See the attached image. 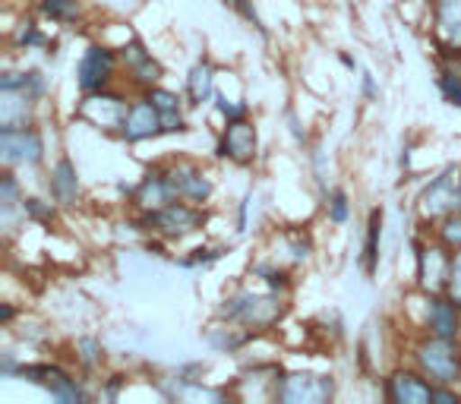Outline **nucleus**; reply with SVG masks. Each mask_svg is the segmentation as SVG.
Listing matches in <instances>:
<instances>
[{"label": "nucleus", "instance_id": "1", "mask_svg": "<svg viewBox=\"0 0 461 404\" xmlns=\"http://www.w3.org/2000/svg\"><path fill=\"white\" fill-rule=\"evenodd\" d=\"M288 303L278 291H253V288H238L234 294L224 297L221 303V319L238 322V326L250 328V332H263V328L278 326V319L285 316Z\"/></svg>", "mask_w": 461, "mask_h": 404}, {"label": "nucleus", "instance_id": "2", "mask_svg": "<svg viewBox=\"0 0 461 404\" xmlns=\"http://www.w3.org/2000/svg\"><path fill=\"white\" fill-rule=\"evenodd\" d=\"M411 364L423 373L433 385H458L461 382V338L446 335H427L411 347Z\"/></svg>", "mask_w": 461, "mask_h": 404}, {"label": "nucleus", "instance_id": "3", "mask_svg": "<svg viewBox=\"0 0 461 404\" xmlns=\"http://www.w3.org/2000/svg\"><path fill=\"white\" fill-rule=\"evenodd\" d=\"M458 209H461V167L448 165L420 190V196H417V215H420V221L439 225L442 219H448Z\"/></svg>", "mask_w": 461, "mask_h": 404}, {"label": "nucleus", "instance_id": "4", "mask_svg": "<svg viewBox=\"0 0 461 404\" xmlns=\"http://www.w3.org/2000/svg\"><path fill=\"white\" fill-rule=\"evenodd\" d=\"M203 221H205L203 206H196V202H186V199H174V202H167V206L158 209V212L140 215L142 231L155 234V238H165V240L186 238V234L199 231V228H203Z\"/></svg>", "mask_w": 461, "mask_h": 404}, {"label": "nucleus", "instance_id": "5", "mask_svg": "<svg viewBox=\"0 0 461 404\" xmlns=\"http://www.w3.org/2000/svg\"><path fill=\"white\" fill-rule=\"evenodd\" d=\"M133 98L123 95L117 85L111 89H98V92H83V102L77 108V117L89 127L102 130V133H121L123 117L130 111Z\"/></svg>", "mask_w": 461, "mask_h": 404}, {"label": "nucleus", "instance_id": "6", "mask_svg": "<svg viewBox=\"0 0 461 404\" xmlns=\"http://www.w3.org/2000/svg\"><path fill=\"white\" fill-rule=\"evenodd\" d=\"M117 70H121V51L108 45H89L77 64V85L83 92H98L117 85Z\"/></svg>", "mask_w": 461, "mask_h": 404}, {"label": "nucleus", "instance_id": "7", "mask_svg": "<svg viewBox=\"0 0 461 404\" xmlns=\"http://www.w3.org/2000/svg\"><path fill=\"white\" fill-rule=\"evenodd\" d=\"M16 376L41 385L54 401L77 404V401H86V398H89V391L77 382V376L67 373L64 366H58V364H20V373H16Z\"/></svg>", "mask_w": 461, "mask_h": 404}, {"label": "nucleus", "instance_id": "8", "mask_svg": "<svg viewBox=\"0 0 461 404\" xmlns=\"http://www.w3.org/2000/svg\"><path fill=\"white\" fill-rule=\"evenodd\" d=\"M45 158V136L35 127L23 130H0V161L4 167H32Z\"/></svg>", "mask_w": 461, "mask_h": 404}, {"label": "nucleus", "instance_id": "9", "mask_svg": "<svg viewBox=\"0 0 461 404\" xmlns=\"http://www.w3.org/2000/svg\"><path fill=\"white\" fill-rule=\"evenodd\" d=\"M278 401L288 404H320L335 398V379L332 376H316V373H285L276 385Z\"/></svg>", "mask_w": 461, "mask_h": 404}, {"label": "nucleus", "instance_id": "10", "mask_svg": "<svg viewBox=\"0 0 461 404\" xmlns=\"http://www.w3.org/2000/svg\"><path fill=\"white\" fill-rule=\"evenodd\" d=\"M448 263H452V250L439 238L417 244V288L423 294H442L448 282Z\"/></svg>", "mask_w": 461, "mask_h": 404}, {"label": "nucleus", "instance_id": "11", "mask_svg": "<svg viewBox=\"0 0 461 404\" xmlns=\"http://www.w3.org/2000/svg\"><path fill=\"white\" fill-rule=\"evenodd\" d=\"M259 136L257 123L250 117H238V121H224V130L218 136V158H228L234 165H253L257 161Z\"/></svg>", "mask_w": 461, "mask_h": 404}, {"label": "nucleus", "instance_id": "12", "mask_svg": "<svg viewBox=\"0 0 461 404\" xmlns=\"http://www.w3.org/2000/svg\"><path fill=\"white\" fill-rule=\"evenodd\" d=\"M165 171H167V180H171V190L177 199L205 206V202L212 199V193H215L212 177L199 165H193V161H184V158L171 161V165H165Z\"/></svg>", "mask_w": 461, "mask_h": 404}, {"label": "nucleus", "instance_id": "13", "mask_svg": "<svg viewBox=\"0 0 461 404\" xmlns=\"http://www.w3.org/2000/svg\"><path fill=\"white\" fill-rule=\"evenodd\" d=\"M117 51H121L123 73H127V79L140 92L152 89V85H158L161 79H165V67H161L158 60L152 58V51H149V48L142 45L140 39H130L127 45H121Z\"/></svg>", "mask_w": 461, "mask_h": 404}, {"label": "nucleus", "instance_id": "14", "mask_svg": "<svg viewBox=\"0 0 461 404\" xmlns=\"http://www.w3.org/2000/svg\"><path fill=\"white\" fill-rule=\"evenodd\" d=\"M392 404H433V382L417 366H398L383 385Z\"/></svg>", "mask_w": 461, "mask_h": 404}, {"label": "nucleus", "instance_id": "15", "mask_svg": "<svg viewBox=\"0 0 461 404\" xmlns=\"http://www.w3.org/2000/svg\"><path fill=\"white\" fill-rule=\"evenodd\" d=\"M117 136H121L123 142H130V146L155 139V136H165L161 133V111L149 102L146 92H140V95L130 102V111H127V117H123V127Z\"/></svg>", "mask_w": 461, "mask_h": 404}, {"label": "nucleus", "instance_id": "16", "mask_svg": "<svg viewBox=\"0 0 461 404\" xmlns=\"http://www.w3.org/2000/svg\"><path fill=\"white\" fill-rule=\"evenodd\" d=\"M433 39L448 60H461V0H433Z\"/></svg>", "mask_w": 461, "mask_h": 404}, {"label": "nucleus", "instance_id": "17", "mask_svg": "<svg viewBox=\"0 0 461 404\" xmlns=\"http://www.w3.org/2000/svg\"><path fill=\"white\" fill-rule=\"evenodd\" d=\"M423 332L461 338V307L446 294H423Z\"/></svg>", "mask_w": 461, "mask_h": 404}, {"label": "nucleus", "instance_id": "18", "mask_svg": "<svg viewBox=\"0 0 461 404\" xmlns=\"http://www.w3.org/2000/svg\"><path fill=\"white\" fill-rule=\"evenodd\" d=\"M174 190H171V180H167L165 167H152V171L142 174V180L136 184L133 190V209L136 215H146V212H158L165 209L167 202H174Z\"/></svg>", "mask_w": 461, "mask_h": 404}, {"label": "nucleus", "instance_id": "19", "mask_svg": "<svg viewBox=\"0 0 461 404\" xmlns=\"http://www.w3.org/2000/svg\"><path fill=\"white\" fill-rule=\"evenodd\" d=\"M35 104L39 98L23 85L0 89V130H23L35 123Z\"/></svg>", "mask_w": 461, "mask_h": 404}, {"label": "nucleus", "instance_id": "20", "mask_svg": "<svg viewBox=\"0 0 461 404\" xmlns=\"http://www.w3.org/2000/svg\"><path fill=\"white\" fill-rule=\"evenodd\" d=\"M48 193H51L54 202L64 209L79 202V174H77V165H73L67 155L54 161L51 174H48Z\"/></svg>", "mask_w": 461, "mask_h": 404}, {"label": "nucleus", "instance_id": "21", "mask_svg": "<svg viewBox=\"0 0 461 404\" xmlns=\"http://www.w3.org/2000/svg\"><path fill=\"white\" fill-rule=\"evenodd\" d=\"M215 95H218L215 67H212L209 60H196V64L190 67V73H186V102H190L193 108H203V104H209Z\"/></svg>", "mask_w": 461, "mask_h": 404}, {"label": "nucleus", "instance_id": "22", "mask_svg": "<svg viewBox=\"0 0 461 404\" xmlns=\"http://www.w3.org/2000/svg\"><path fill=\"white\" fill-rule=\"evenodd\" d=\"M250 338H253L250 328L238 326V322H230V319H224L221 326H209V328H205V341H209V345L215 347V351H221V354L240 351V347H244Z\"/></svg>", "mask_w": 461, "mask_h": 404}, {"label": "nucleus", "instance_id": "23", "mask_svg": "<svg viewBox=\"0 0 461 404\" xmlns=\"http://www.w3.org/2000/svg\"><path fill=\"white\" fill-rule=\"evenodd\" d=\"M23 190H20V180H16V174L4 171L0 174V209H4V228H10V221H14L16 212H23Z\"/></svg>", "mask_w": 461, "mask_h": 404}, {"label": "nucleus", "instance_id": "24", "mask_svg": "<svg viewBox=\"0 0 461 404\" xmlns=\"http://www.w3.org/2000/svg\"><path fill=\"white\" fill-rule=\"evenodd\" d=\"M379 238H383V209H373L370 225H366V244H364V272L373 275L379 265Z\"/></svg>", "mask_w": 461, "mask_h": 404}, {"label": "nucleus", "instance_id": "25", "mask_svg": "<svg viewBox=\"0 0 461 404\" xmlns=\"http://www.w3.org/2000/svg\"><path fill=\"white\" fill-rule=\"evenodd\" d=\"M39 10L51 22H73L83 10V0H39Z\"/></svg>", "mask_w": 461, "mask_h": 404}, {"label": "nucleus", "instance_id": "26", "mask_svg": "<svg viewBox=\"0 0 461 404\" xmlns=\"http://www.w3.org/2000/svg\"><path fill=\"white\" fill-rule=\"evenodd\" d=\"M58 202H48V199L41 196H26L23 199V215H26L29 221H39V225H51L54 215H58Z\"/></svg>", "mask_w": 461, "mask_h": 404}, {"label": "nucleus", "instance_id": "27", "mask_svg": "<svg viewBox=\"0 0 461 404\" xmlns=\"http://www.w3.org/2000/svg\"><path fill=\"white\" fill-rule=\"evenodd\" d=\"M326 215L335 225H345V221L351 219V202H348V193L341 190V186L326 193Z\"/></svg>", "mask_w": 461, "mask_h": 404}, {"label": "nucleus", "instance_id": "28", "mask_svg": "<svg viewBox=\"0 0 461 404\" xmlns=\"http://www.w3.org/2000/svg\"><path fill=\"white\" fill-rule=\"evenodd\" d=\"M436 85H439L442 98H446L448 104L461 108V70H455V67H446V70L439 73V79H436Z\"/></svg>", "mask_w": 461, "mask_h": 404}, {"label": "nucleus", "instance_id": "29", "mask_svg": "<svg viewBox=\"0 0 461 404\" xmlns=\"http://www.w3.org/2000/svg\"><path fill=\"white\" fill-rule=\"evenodd\" d=\"M436 238H439L448 250H461V209L436 225Z\"/></svg>", "mask_w": 461, "mask_h": 404}, {"label": "nucleus", "instance_id": "30", "mask_svg": "<svg viewBox=\"0 0 461 404\" xmlns=\"http://www.w3.org/2000/svg\"><path fill=\"white\" fill-rule=\"evenodd\" d=\"M149 102L155 104V108L161 111V114H171V111H184V98L177 95V92L165 89V85H152V89H146Z\"/></svg>", "mask_w": 461, "mask_h": 404}, {"label": "nucleus", "instance_id": "31", "mask_svg": "<svg viewBox=\"0 0 461 404\" xmlns=\"http://www.w3.org/2000/svg\"><path fill=\"white\" fill-rule=\"evenodd\" d=\"M253 275H259L266 284H269L272 291H288L291 288V278H288V272L285 269H278V265H272V263H257L253 265Z\"/></svg>", "mask_w": 461, "mask_h": 404}, {"label": "nucleus", "instance_id": "32", "mask_svg": "<svg viewBox=\"0 0 461 404\" xmlns=\"http://www.w3.org/2000/svg\"><path fill=\"white\" fill-rule=\"evenodd\" d=\"M77 357H79V364H83L86 370H95V366L104 360V351H102V345H98L95 338H79L77 341Z\"/></svg>", "mask_w": 461, "mask_h": 404}, {"label": "nucleus", "instance_id": "33", "mask_svg": "<svg viewBox=\"0 0 461 404\" xmlns=\"http://www.w3.org/2000/svg\"><path fill=\"white\" fill-rule=\"evenodd\" d=\"M14 45L16 48H41L45 45V35H41V29L35 26L32 20H26V22H20V29L14 32Z\"/></svg>", "mask_w": 461, "mask_h": 404}, {"label": "nucleus", "instance_id": "34", "mask_svg": "<svg viewBox=\"0 0 461 404\" xmlns=\"http://www.w3.org/2000/svg\"><path fill=\"white\" fill-rule=\"evenodd\" d=\"M442 294L461 307V250H452V263H448V282H446V291H442Z\"/></svg>", "mask_w": 461, "mask_h": 404}, {"label": "nucleus", "instance_id": "35", "mask_svg": "<svg viewBox=\"0 0 461 404\" xmlns=\"http://www.w3.org/2000/svg\"><path fill=\"white\" fill-rule=\"evenodd\" d=\"M285 240H288V253L294 263H307L310 259V250H313V244H310V238L303 231H288L285 234Z\"/></svg>", "mask_w": 461, "mask_h": 404}, {"label": "nucleus", "instance_id": "36", "mask_svg": "<svg viewBox=\"0 0 461 404\" xmlns=\"http://www.w3.org/2000/svg\"><path fill=\"white\" fill-rule=\"evenodd\" d=\"M215 108L224 121H238V117H250V104L247 102H234L228 95H215Z\"/></svg>", "mask_w": 461, "mask_h": 404}, {"label": "nucleus", "instance_id": "37", "mask_svg": "<svg viewBox=\"0 0 461 404\" xmlns=\"http://www.w3.org/2000/svg\"><path fill=\"white\" fill-rule=\"evenodd\" d=\"M186 114L184 111H171V114H161V133L165 136H174V133H186Z\"/></svg>", "mask_w": 461, "mask_h": 404}, {"label": "nucleus", "instance_id": "38", "mask_svg": "<svg viewBox=\"0 0 461 404\" xmlns=\"http://www.w3.org/2000/svg\"><path fill=\"white\" fill-rule=\"evenodd\" d=\"M23 89H29L35 98H45V92H48V79L41 76V70H26L23 73Z\"/></svg>", "mask_w": 461, "mask_h": 404}, {"label": "nucleus", "instance_id": "39", "mask_svg": "<svg viewBox=\"0 0 461 404\" xmlns=\"http://www.w3.org/2000/svg\"><path fill=\"white\" fill-rule=\"evenodd\" d=\"M228 7H234L240 16H244L247 22H250L253 29H259V32L266 35V29H263V22H259V16H257V10H253V0H228Z\"/></svg>", "mask_w": 461, "mask_h": 404}, {"label": "nucleus", "instance_id": "40", "mask_svg": "<svg viewBox=\"0 0 461 404\" xmlns=\"http://www.w3.org/2000/svg\"><path fill=\"white\" fill-rule=\"evenodd\" d=\"M436 401L455 404V401H461V395L455 391V385H433V404Z\"/></svg>", "mask_w": 461, "mask_h": 404}, {"label": "nucleus", "instance_id": "41", "mask_svg": "<svg viewBox=\"0 0 461 404\" xmlns=\"http://www.w3.org/2000/svg\"><path fill=\"white\" fill-rule=\"evenodd\" d=\"M250 202H253V196L247 193L244 196V202H240V215H238V231H247V215H250Z\"/></svg>", "mask_w": 461, "mask_h": 404}, {"label": "nucleus", "instance_id": "42", "mask_svg": "<svg viewBox=\"0 0 461 404\" xmlns=\"http://www.w3.org/2000/svg\"><path fill=\"white\" fill-rule=\"evenodd\" d=\"M288 121H291V133H294V139L297 142H307V133L301 130V123H297V117L294 114H288Z\"/></svg>", "mask_w": 461, "mask_h": 404}, {"label": "nucleus", "instance_id": "43", "mask_svg": "<svg viewBox=\"0 0 461 404\" xmlns=\"http://www.w3.org/2000/svg\"><path fill=\"white\" fill-rule=\"evenodd\" d=\"M14 316H16V310L10 307V303H4V307H0V322H4V326H10V322H14Z\"/></svg>", "mask_w": 461, "mask_h": 404}, {"label": "nucleus", "instance_id": "44", "mask_svg": "<svg viewBox=\"0 0 461 404\" xmlns=\"http://www.w3.org/2000/svg\"><path fill=\"white\" fill-rule=\"evenodd\" d=\"M364 95L366 98H376V83H373L370 73H364Z\"/></svg>", "mask_w": 461, "mask_h": 404}]
</instances>
